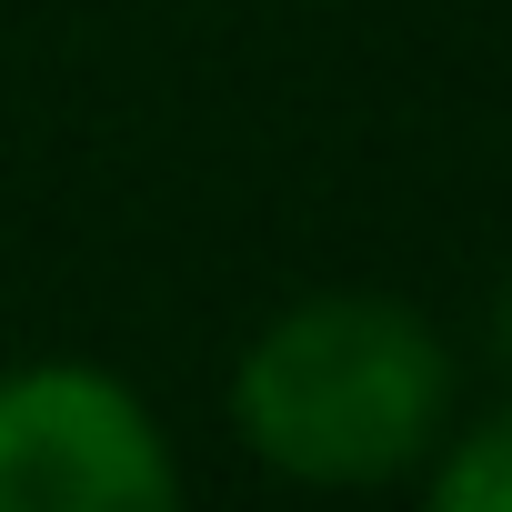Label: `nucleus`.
<instances>
[{"label":"nucleus","instance_id":"nucleus-1","mask_svg":"<svg viewBox=\"0 0 512 512\" xmlns=\"http://www.w3.org/2000/svg\"><path fill=\"white\" fill-rule=\"evenodd\" d=\"M241 442L292 482H392L442 442L452 352L382 292H322L241 352Z\"/></svg>","mask_w":512,"mask_h":512},{"label":"nucleus","instance_id":"nucleus-2","mask_svg":"<svg viewBox=\"0 0 512 512\" xmlns=\"http://www.w3.org/2000/svg\"><path fill=\"white\" fill-rule=\"evenodd\" d=\"M161 502H181V472L131 382L81 362L0 382V512H161Z\"/></svg>","mask_w":512,"mask_h":512},{"label":"nucleus","instance_id":"nucleus-3","mask_svg":"<svg viewBox=\"0 0 512 512\" xmlns=\"http://www.w3.org/2000/svg\"><path fill=\"white\" fill-rule=\"evenodd\" d=\"M432 502L442 512H512V412L462 432L442 462H432Z\"/></svg>","mask_w":512,"mask_h":512},{"label":"nucleus","instance_id":"nucleus-4","mask_svg":"<svg viewBox=\"0 0 512 512\" xmlns=\"http://www.w3.org/2000/svg\"><path fill=\"white\" fill-rule=\"evenodd\" d=\"M492 352H502V372H512V272H502V292H492Z\"/></svg>","mask_w":512,"mask_h":512}]
</instances>
